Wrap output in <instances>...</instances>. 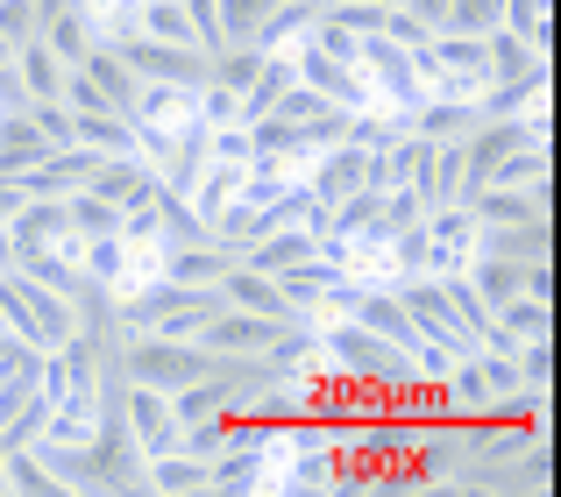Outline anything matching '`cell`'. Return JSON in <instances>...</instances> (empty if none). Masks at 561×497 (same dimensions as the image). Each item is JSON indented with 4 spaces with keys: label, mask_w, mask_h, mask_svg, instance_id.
<instances>
[{
    "label": "cell",
    "mask_w": 561,
    "mask_h": 497,
    "mask_svg": "<svg viewBox=\"0 0 561 497\" xmlns=\"http://www.w3.org/2000/svg\"><path fill=\"white\" fill-rule=\"evenodd\" d=\"M214 370H220V356H206L199 342H171V334H142L136 348H122V377L150 391H185Z\"/></svg>",
    "instance_id": "1"
},
{
    "label": "cell",
    "mask_w": 561,
    "mask_h": 497,
    "mask_svg": "<svg viewBox=\"0 0 561 497\" xmlns=\"http://www.w3.org/2000/svg\"><path fill=\"white\" fill-rule=\"evenodd\" d=\"M220 313V285H164L136 305L142 334H171V342H199V327Z\"/></svg>",
    "instance_id": "2"
},
{
    "label": "cell",
    "mask_w": 561,
    "mask_h": 497,
    "mask_svg": "<svg viewBox=\"0 0 561 497\" xmlns=\"http://www.w3.org/2000/svg\"><path fill=\"white\" fill-rule=\"evenodd\" d=\"M114 405H122V427H128V441H136L142 455H164V448H179V405H171V391L128 384Z\"/></svg>",
    "instance_id": "3"
},
{
    "label": "cell",
    "mask_w": 561,
    "mask_h": 497,
    "mask_svg": "<svg viewBox=\"0 0 561 497\" xmlns=\"http://www.w3.org/2000/svg\"><path fill=\"white\" fill-rule=\"evenodd\" d=\"M291 71L306 79V93H320L328 107H342V114L370 107V93H377V85L363 79V65H348V57H328V50H313V43L299 50V65H291Z\"/></svg>",
    "instance_id": "4"
},
{
    "label": "cell",
    "mask_w": 561,
    "mask_h": 497,
    "mask_svg": "<svg viewBox=\"0 0 561 497\" xmlns=\"http://www.w3.org/2000/svg\"><path fill=\"white\" fill-rule=\"evenodd\" d=\"M328 356L342 362V377H363V384H391L405 377V356L391 342H377L370 327H328Z\"/></svg>",
    "instance_id": "5"
},
{
    "label": "cell",
    "mask_w": 561,
    "mask_h": 497,
    "mask_svg": "<svg viewBox=\"0 0 561 497\" xmlns=\"http://www.w3.org/2000/svg\"><path fill=\"white\" fill-rule=\"evenodd\" d=\"M277 327H285V320L242 313V305H228V299H220V313H214V320L199 327V348H206V356H263Z\"/></svg>",
    "instance_id": "6"
},
{
    "label": "cell",
    "mask_w": 561,
    "mask_h": 497,
    "mask_svg": "<svg viewBox=\"0 0 561 497\" xmlns=\"http://www.w3.org/2000/svg\"><path fill=\"white\" fill-rule=\"evenodd\" d=\"M469 213H477V228H526V221H548V193L540 185H477L469 193Z\"/></svg>",
    "instance_id": "7"
},
{
    "label": "cell",
    "mask_w": 561,
    "mask_h": 497,
    "mask_svg": "<svg viewBox=\"0 0 561 497\" xmlns=\"http://www.w3.org/2000/svg\"><path fill=\"white\" fill-rule=\"evenodd\" d=\"M93 164H100V157L85 150V142H65V150H50L36 171H22L14 185H22L28 199H65V193H79V185L93 178Z\"/></svg>",
    "instance_id": "8"
},
{
    "label": "cell",
    "mask_w": 561,
    "mask_h": 497,
    "mask_svg": "<svg viewBox=\"0 0 561 497\" xmlns=\"http://www.w3.org/2000/svg\"><path fill=\"white\" fill-rule=\"evenodd\" d=\"M85 193H100L107 207H150L157 199V171L150 164H136V157H100L93 164V178H85Z\"/></svg>",
    "instance_id": "9"
},
{
    "label": "cell",
    "mask_w": 561,
    "mask_h": 497,
    "mask_svg": "<svg viewBox=\"0 0 561 497\" xmlns=\"http://www.w3.org/2000/svg\"><path fill=\"white\" fill-rule=\"evenodd\" d=\"M220 299L242 305V313H263V320H299V313H291V299H285V285L263 277V270H249L242 256L228 263V277H220Z\"/></svg>",
    "instance_id": "10"
},
{
    "label": "cell",
    "mask_w": 561,
    "mask_h": 497,
    "mask_svg": "<svg viewBox=\"0 0 561 497\" xmlns=\"http://www.w3.org/2000/svg\"><path fill=\"white\" fill-rule=\"evenodd\" d=\"M50 150H57V142L36 128V114H28V107H8V114H0V178H22V171H36Z\"/></svg>",
    "instance_id": "11"
},
{
    "label": "cell",
    "mask_w": 561,
    "mask_h": 497,
    "mask_svg": "<svg viewBox=\"0 0 561 497\" xmlns=\"http://www.w3.org/2000/svg\"><path fill=\"white\" fill-rule=\"evenodd\" d=\"M320 157H328V164H320V171H313L306 185H313V193L328 199V207H334V199H348V193H363V185H370V150H363V142H348V136H342V142H328Z\"/></svg>",
    "instance_id": "12"
},
{
    "label": "cell",
    "mask_w": 561,
    "mask_h": 497,
    "mask_svg": "<svg viewBox=\"0 0 561 497\" xmlns=\"http://www.w3.org/2000/svg\"><path fill=\"white\" fill-rule=\"evenodd\" d=\"M228 263H234V248L228 242H171L164 248V277L171 285H220V277H228Z\"/></svg>",
    "instance_id": "13"
},
{
    "label": "cell",
    "mask_w": 561,
    "mask_h": 497,
    "mask_svg": "<svg viewBox=\"0 0 561 497\" xmlns=\"http://www.w3.org/2000/svg\"><path fill=\"white\" fill-rule=\"evenodd\" d=\"M71 142H85L93 157H128L142 150V128L128 114H71Z\"/></svg>",
    "instance_id": "14"
},
{
    "label": "cell",
    "mask_w": 561,
    "mask_h": 497,
    "mask_svg": "<svg viewBox=\"0 0 561 497\" xmlns=\"http://www.w3.org/2000/svg\"><path fill=\"white\" fill-rule=\"evenodd\" d=\"M14 79H22L28 100H57V85H65V57H57L43 36H28L22 50H14Z\"/></svg>",
    "instance_id": "15"
},
{
    "label": "cell",
    "mask_w": 561,
    "mask_h": 497,
    "mask_svg": "<svg viewBox=\"0 0 561 497\" xmlns=\"http://www.w3.org/2000/svg\"><path fill=\"white\" fill-rule=\"evenodd\" d=\"M65 221H71V235L79 242H100V235H122V207H107L100 193H65Z\"/></svg>",
    "instance_id": "16"
},
{
    "label": "cell",
    "mask_w": 561,
    "mask_h": 497,
    "mask_svg": "<svg viewBox=\"0 0 561 497\" xmlns=\"http://www.w3.org/2000/svg\"><path fill=\"white\" fill-rule=\"evenodd\" d=\"M405 122H412V136L448 142V136H469V128H477V107H469V100H440V107H426V100H420Z\"/></svg>",
    "instance_id": "17"
},
{
    "label": "cell",
    "mask_w": 561,
    "mask_h": 497,
    "mask_svg": "<svg viewBox=\"0 0 561 497\" xmlns=\"http://www.w3.org/2000/svg\"><path fill=\"white\" fill-rule=\"evenodd\" d=\"M36 36L50 43V50L65 57V65H79V57L93 50V22H85V8H65V14H50V22H43Z\"/></svg>",
    "instance_id": "18"
},
{
    "label": "cell",
    "mask_w": 561,
    "mask_h": 497,
    "mask_svg": "<svg viewBox=\"0 0 561 497\" xmlns=\"http://www.w3.org/2000/svg\"><path fill=\"white\" fill-rule=\"evenodd\" d=\"M136 28L157 36V43H185V50H199V43H192V22H185V0H142Z\"/></svg>",
    "instance_id": "19"
},
{
    "label": "cell",
    "mask_w": 561,
    "mask_h": 497,
    "mask_svg": "<svg viewBox=\"0 0 561 497\" xmlns=\"http://www.w3.org/2000/svg\"><path fill=\"white\" fill-rule=\"evenodd\" d=\"M8 490H28V497H50V490H65L50 476V462L36 455V448H8Z\"/></svg>",
    "instance_id": "20"
},
{
    "label": "cell",
    "mask_w": 561,
    "mask_h": 497,
    "mask_svg": "<svg viewBox=\"0 0 561 497\" xmlns=\"http://www.w3.org/2000/svg\"><path fill=\"white\" fill-rule=\"evenodd\" d=\"M519 270H526V263H512V256H483V270H477V299H483V305H505L512 291H519Z\"/></svg>",
    "instance_id": "21"
},
{
    "label": "cell",
    "mask_w": 561,
    "mask_h": 497,
    "mask_svg": "<svg viewBox=\"0 0 561 497\" xmlns=\"http://www.w3.org/2000/svg\"><path fill=\"white\" fill-rule=\"evenodd\" d=\"M43 28V14H36V0H0V36L14 43V50H22L28 36H36Z\"/></svg>",
    "instance_id": "22"
},
{
    "label": "cell",
    "mask_w": 561,
    "mask_h": 497,
    "mask_svg": "<svg viewBox=\"0 0 561 497\" xmlns=\"http://www.w3.org/2000/svg\"><path fill=\"white\" fill-rule=\"evenodd\" d=\"M505 22H512V36L548 43V0H505Z\"/></svg>",
    "instance_id": "23"
},
{
    "label": "cell",
    "mask_w": 561,
    "mask_h": 497,
    "mask_svg": "<svg viewBox=\"0 0 561 497\" xmlns=\"http://www.w3.org/2000/svg\"><path fill=\"white\" fill-rule=\"evenodd\" d=\"M22 185H14V178H0V221H14V213H22Z\"/></svg>",
    "instance_id": "24"
},
{
    "label": "cell",
    "mask_w": 561,
    "mask_h": 497,
    "mask_svg": "<svg viewBox=\"0 0 561 497\" xmlns=\"http://www.w3.org/2000/svg\"><path fill=\"white\" fill-rule=\"evenodd\" d=\"M405 8H412V14H420V22H426V28H440V14H448V0H405Z\"/></svg>",
    "instance_id": "25"
},
{
    "label": "cell",
    "mask_w": 561,
    "mask_h": 497,
    "mask_svg": "<svg viewBox=\"0 0 561 497\" xmlns=\"http://www.w3.org/2000/svg\"><path fill=\"white\" fill-rule=\"evenodd\" d=\"M14 263V235H8V221H0V270Z\"/></svg>",
    "instance_id": "26"
},
{
    "label": "cell",
    "mask_w": 561,
    "mask_h": 497,
    "mask_svg": "<svg viewBox=\"0 0 561 497\" xmlns=\"http://www.w3.org/2000/svg\"><path fill=\"white\" fill-rule=\"evenodd\" d=\"M320 8H334V0H320Z\"/></svg>",
    "instance_id": "27"
}]
</instances>
